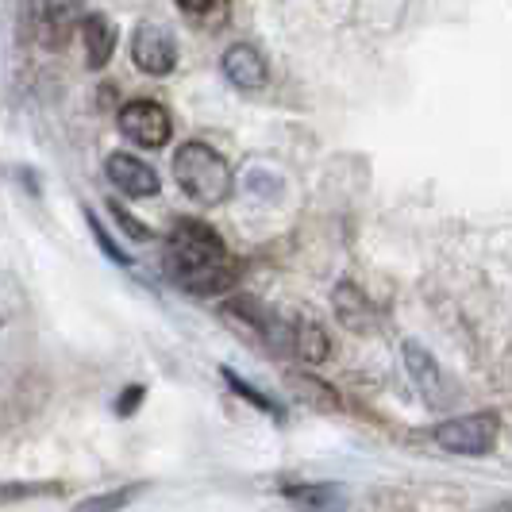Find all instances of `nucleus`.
I'll return each instance as SVG.
<instances>
[{
    "mask_svg": "<svg viewBox=\"0 0 512 512\" xmlns=\"http://www.w3.org/2000/svg\"><path fill=\"white\" fill-rule=\"evenodd\" d=\"M174 181H178V189L189 197V201H197V205L205 208H216L224 205L231 197V166L228 158L220 151H212L208 143H181L178 154H174Z\"/></svg>",
    "mask_w": 512,
    "mask_h": 512,
    "instance_id": "f257e3e1",
    "label": "nucleus"
},
{
    "mask_svg": "<svg viewBox=\"0 0 512 512\" xmlns=\"http://www.w3.org/2000/svg\"><path fill=\"white\" fill-rule=\"evenodd\" d=\"M228 247L220 239V231L208 228L205 220H178L170 235H166V251H162V266L170 274L174 285H185L189 278H197L201 270L224 262Z\"/></svg>",
    "mask_w": 512,
    "mask_h": 512,
    "instance_id": "f03ea898",
    "label": "nucleus"
},
{
    "mask_svg": "<svg viewBox=\"0 0 512 512\" xmlns=\"http://www.w3.org/2000/svg\"><path fill=\"white\" fill-rule=\"evenodd\" d=\"M220 316L228 320L239 335H247L270 355H289V320H282L274 308H266L258 297H231L224 301Z\"/></svg>",
    "mask_w": 512,
    "mask_h": 512,
    "instance_id": "7ed1b4c3",
    "label": "nucleus"
},
{
    "mask_svg": "<svg viewBox=\"0 0 512 512\" xmlns=\"http://www.w3.org/2000/svg\"><path fill=\"white\" fill-rule=\"evenodd\" d=\"M497 416L493 412H466V416H451L432 428V439L447 455H466V459H482L497 443Z\"/></svg>",
    "mask_w": 512,
    "mask_h": 512,
    "instance_id": "20e7f679",
    "label": "nucleus"
},
{
    "mask_svg": "<svg viewBox=\"0 0 512 512\" xmlns=\"http://www.w3.org/2000/svg\"><path fill=\"white\" fill-rule=\"evenodd\" d=\"M116 124L124 131V139H131L135 147H147V151H158L170 143L174 135V124H170V112L158 101H128L120 112H116Z\"/></svg>",
    "mask_w": 512,
    "mask_h": 512,
    "instance_id": "39448f33",
    "label": "nucleus"
},
{
    "mask_svg": "<svg viewBox=\"0 0 512 512\" xmlns=\"http://www.w3.org/2000/svg\"><path fill=\"white\" fill-rule=\"evenodd\" d=\"M131 62L151 77L174 74L178 66V43L162 24H139L131 35Z\"/></svg>",
    "mask_w": 512,
    "mask_h": 512,
    "instance_id": "423d86ee",
    "label": "nucleus"
},
{
    "mask_svg": "<svg viewBox=\"0 0 512 512\" xmlns=\"http://www.w3.org/2000/svg\"><path fill=\"white\" fill-rule=\"evenodd\" d=\"M104 178L112 181V189H120L131 201L158 197V189H162V178L154 174L151 162H143V158H135L128 151H116L104 158Z\"/></svg>",
    "mask_w": 512,
    "mask_h": 512,
    "instance_id": "0eeeda50",
    "label": "nucleus"
},
{
    "mask_svg": "<svg viewBox=\"0 0 512 512\" xmlns=\"http://www.w3.org/2000/svg\"><path fill=\"white\" fill-rule=\"evenodd\" d=\"M220 70H224V77H228L235 89H243V93H258V89H266V81H270V66H266V58H262L258 47H251V43H231L228 51H224Z\"/></svg>",
    "mask_w": 512,
    "mask_h": 512,
    "instance_id": "6e6552de",
    "label": "nucleus"
},
{
    "mask_svg": "<svg viewBox=\"0 0 512 512\" xmlns=\"http://www.w3.org/2000/svg\"><path fill=\"white\" fill-rule=\"evenodd\" d=\"M401 355H405V370H409V378L416 382V389H420L432 405H443V401H447V382H443V374H439V362L432 359V351L420 347L416 339H405V343H401Z\"/></svg>",
    "mask_w": 512,
    "mask_h": 512,
    "instance_id": "1a4fd4ad",
    "label": "nucleus"
},
{
    "mask_svg": "<svg viewBox=\"0 0 512 512\" xmlns=\"http://www.w3.org/2000/svg\"><path fill=\"white\" fill-rule=\"evenodd\" d=\"M282 497L293 505V512H347L351 497L347 489L335 482H301V486H285Z\"/></svg>",
    "mask_w": 512,
    "mask_h": 512,
    "instance_id": "9d476101",
    "label": "nucleus"
},
{
    "mask_svg": "<svg viewBox=\"0 0 512 512\" xmlns=\"http://www.w3.org/2000/svg\"><path fill=\"white\" fill-rule=\"evenodd\" d=\"M289 355L308 362V366H320L332 355V335L324 332V324L312 320V316H293L289 320Z\"/></svg>",
    "mask_w": 512,
    "mask_h": 512,
    "instance_id": "9b49d317",
    "label": "nucleus"
},
{
    "mask_svg": "<svg viewBox=\"0 0 512 512\" xmlns=\"http://www.w3.org/2000/svg\"><path fill=\"white\" fill-rule=\"evenodd\" d=\"M77 24H81V43H85V66L89 70H104L112 62V54H116V43H120L116 24L104 12H89Z\"/></svg>",
    "mask_w": 512,
    "mask_h": 512,
    "instance_id": "f8f14e48",
    "label": "nucleus"
},
{
    "mask_svg": "<svg viewBox=\"0 0 512 512\" xmlns=\"http://www.w3.org/2000/svg\"><path fill=\"white\" fill-rule=\"evenodd\" d=\"M335 316H339V324L347 328V332H374V308H370V301H366V293L362 289H355L351 282L335 285Z\"/></svg>",
    "mask_w": 512,
    "mask_h": 512,
    "instance_id": "ddd939ff",
    "label": "nucleus"
},
{
    "mask_svg": "<svg viewBox=\"0 0 512 512\" xmlns=\"http://www.w3.org/2000/svg\"><path fill=\"white\" fill-rule=\"evenodd\" d=\"M81 16H85V0H43V27L51 47H62L70 39Z\"/></svg>",
    "mask_w": 512,
    "mask_h": 512,
    "instance_id": "4468645a",
    "label": "nucleus"
},
{
    "mask_svg": "<svg viewBox=\"0 0 512 512\" xmlns=\"http://www.w3.org/2000/svg\"><path fill=\"white\" fill-rule=\"evenodd\" d=\"M289 389H297V401H305L308 409H320V412H339V397L328 382L312 378V374H289L285 378Z\"/></svg>",
    "mask_w": 512,
    "mask_h": 512,
    "instance_id": "2eb2a0df",
    "label": "nucleus"
},
{
    "mask_svg": "<svg viewBox=\"0 0 512 512\" xmlns=\"http://www.w3.org/2000/svg\"><path fill=\"white\" fill-rule=\"evenodd\" d=\"M224 382H228V389H231V393H235V397H239V401H247V405H255V409L262 412V416H270V420H278V424H282V420H285L282 405H278L274 397H266L262 389H255V385H251V382H243V378H239L235 370H224Z\"/></svg>",
    "mask_w": 512,
    "mask_h": 512,
    "instance_id": "dca6fc26",
    "label": "nucleus"
},
{
    "mask_svg": "<svg viewBox=\"0 0 512 512\" xmlns=\"http://www.w3.org/2000/svg\"><path fill=\"white\" fill-rule=\"evenodd\" d=\"M143 489L147 486H120V489H108V493H93V497H85L81 505H74V512H120L128 509L131 501H139L143 497Z\"/></svg>",
    "mask_w": 512,
    "mask_h": 512,
    "instance_id": "f3484780",
    "label": "nucleus"
},
{
    "mask_svg": "<svg viewBox=\"0 0 512 512\" xmlns=\"http://www.w3.org/2000/svg\"><path fill=\"white\" fill-rule=\"evenodd\" d=\"M62 482H0V505H16V501H35V497H58Z\"/></svg>",
    "mask_w": 512,
    "mask_h": 512,
    "instance_id": "a211bd4d",
    "label": "nucleus"
},
{
    "mask_svg": "<svg viewBox=\"0 0 512 512\" xmlns=\"http://www.w3.org/2000/svg\"><path fill=\"white\" fill-rule=\"evenodd\" d=\"M174 4L201 27H220L228 20V0H174Z\"/></svg>",
    "mask_w": 512,
    "mask_h": 512,
    "instance_id": "6ab92c4d",
    "label": "nucleus"
},
{
    "mask_svg": "<svg viewBox=\"0 0 512 512\" xmlns=\"http://www.w3.org/2000/svg\"><path fill=\"white\" fill-rule=\"evenodd\" d=\"M85 220H89V228H93V235H97V243H101V251H104V255L112 258V262H120V266H131V258L124 255V251H120L116 243H112V235L104 231V224H101V220H97V216H93V212H89V208H85Z\"/></svg>",
    "mask_w": 512,
    "mask_h": 512,
    "instance_id": "aec40b11",
    "label": "nucleus"
},
{
    "mask_svg": "<svg viewBox=\"0 0 512 512\" xmlns=\"http://www.w3.org/2000/svg\"><path fill=\"white\" fill-rule=\"evenodd\" d=\"M112 220H116V224H120V228L128 231V239H135V243H147V239H151V228H147V224H139V220H135V216H131V212H124V208L116 205V201H112Z\"/></svg>",
    "mask_w": 512,
    "mask_h": 512,
    "instance_id": "412c9836",
    "label": "nucleus"
},
{
    "mask_svg": "<svg viewBox=\"0 0 512 512\" xmlns=\"http://www.w3.org/2000/svg\"><path fill=\"white\" fill-rule=\"evenodd\" d=\"M139 401H143V385H128V389H124V401H116V412H120V416H131Z\"/></svg>",
    "mask_w": 512,
    "mask_h": 512,
    "instance_id": "4be33fe9",
    "label": "nucleus"
},
{
    "mask_svg": "<svg viewBox=\"0 0 512 512\" xmlns=\"http://www.w3.org/2000/svg\"><path fill=\"white\" fill-rule=\"evenodd\" d=\"M493 512H509V505H501V509H493Z\"/></svg>",
    "mask_w": 512,
    "mask_h": 512,
    "instance_id": "5701e85b",
    "label": "nucleus"
}]
</instances>
